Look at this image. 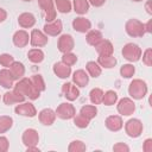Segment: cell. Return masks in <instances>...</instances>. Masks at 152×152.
<instances>
[{"instance_id": "1", "label": "cell", "mask_w": 152, "mask_h": 152, "mask_svg": "<svg viewBox=\"0 0 152 152\" xmlns=\"http://www.w3.org/2000/svg\"><path fill=\"white\" fill-rule=\"evenodd\" d=\"M13 88L19 93H21L23 95H25L26 97H28L30 100H37L40 96V91L34 88L31 78L28 77H23L18 80L17 83H14Z\"/></svg>"}, {"instance_id": "2", "label": "cell", "mask_w": 152, "mask_h": 152, "mask_svg": "<svg viewBox=\"0 0 152 152\" xmlns=\"http://www.w3.org/2000/svg\"><path fill=\"white\" fill-rule=\"evenodd\" d=\"M128 94L133 100H141L147 94V83L144 80L134 78L128 86Z\"/></svg>"}, {"instance_id": "3", "label": "cell", "mask_w": 152, "mask_h": 152, "mask_svg": "<svg viewBox=\"0 0 152 152\" xmlns=\"http://www.w3.org/2000/svg\"><path fill=\"white\" fill-rule=\"evenodd\" d=\"M125 31L129 37H142L145 34L144 23L135 18H131L125 24Z\"/></svg>"}, {"instance_id": "4", "label": "cell", "mask_w": 152, "mask_h": 152, "mask_svg": "<svg viewBox=\"0 0 152 152\" xmlns=\"http://www.w3.org/2000/svg\"><path fill=\"white\" fill-rule=\"evenodd\" d=\"M121 53L124 56L125 59H127L128 62H138L141 57V49L139 48V45L134 44V43H127L124 45Z\"/></svg>"}, {"instance_id": "5", "label": "cell", "mask_w": 152, "mask_h": 152, "mask_svg": "<svg viewBox=\"0 0 152 152\" xmlns=\"http://www.w3.org/2000/svg\"><path fill=\"white\" fill-rule=\"evenodd\" d=\"M144 129V125L139 119H129L126 124H125V132L128 137L131 138H138L141 135Z\"/></svg>"}, {"instance_id": "6", "label": "cell", "mask_w": 152, "mask_h": 152, "mask_svg": "<svg viewBox=\"0 0 152 152\" xmlns=\"http://www.w3.org/2000/svg\"><path fill=\"white\" fill-rule=\"evenodd\" d=\"M116 109L120 115L129 116L135 112V103L129 97H122L121 100H119V102L116 104Z\"/></svg>"}, {"instance_id": "7", "label": "cell", "mask_w": 152, "mask_h": 152, "mask_svg": "<svg viewBox=\"0 0 152 152\" xmlns=\"http://www.w3.org/2000/svg\"><path fill=\"white\" fill-rule=\"evenodd\" d=\"M55 112H56V116H58L62 120L72 119L74 115L76 114V109H75L74 104H71L70 102H62Z\"/></svg>"}, {"instance_id": "8", "label": "cell", "mask_w": 152, "mask_h": 152, "mask_svg": "<svg viewBox=\"0 0 152 152\" xmlns=\"http://www.w3.org/2000/svg\"><path fill=\"white\" fill-rule=\"evenodd\" d=\"M38 5L44 12L46 23L53 21L56 19V8L53 0H38Z\"/></svg>"}, {"instance_id": "9", "label": "cell", "mask_w": 152, "mask_h": 152, "mask_svg": "<svg viewBox=\"0 0 152 152\" xmlns=\"http://www.w3.org/2000/svg\"><path fill=\"white\" fill-rule=\"evenodd\" d=\"M57 48L62 53L72 51L74 48H75V42H74L72 36L68 34V33H64V34L59 36L58 42H57Z\"/></svg>"}, {"instance_id": "10", "label": "cell", "mask_w": 152, "mask_h": 152, "mask_svg": "<svg viewBox=\"0 0 152 152\" xmlns=\"http://www.w3.org/2000/svg\"><path fill=\"white\" fill-rule=\"evenodd\" d=\"M49 42V38L48 36L40 31V30H37V28H33L31 31V34H30V44L34 48H42L44 45H46Z\"/></svg>"}, {"instance_id": "11", "label": "cell", "mask_w": 152, "mask_h": 152, "mask_svg": "<svg viewBox=\"0 0 152 152\" xmlns=\"http://www.w3.org/2000/svg\"><path fill=\"white\" fill-rule=\"evenodd\" d=\"M15 114L21 115V116H27V118H33L37 115V109L31 102H20L15 106L14 108Z\"/></svg>"}, {"instance_id": "12", "label": "cell", "mask_w": 152, "mask_h": 152, "mask_svg": "<svg viewBox=\"0 0 152 152\" xmlns=\"http://www.w3.org/2000/svg\"><path fill=\"white\" fill-rule=\"evenodd\" d=\"M21 141L23 144L28 147V146H37L39 142V134L34 128H27L23 132L21 135Z\"/></svg>"}, {"instance_id": "13", "label": "cell", "mask_w": 152, "mask_h": 152, "mask_svg": "<svg viewBox=\"0 0 152 152\" xmlns=\"http://www.w3.org/2000/svg\"><path fill=\"white\" fill-rule=\"evenodd\" d=\"M25 95H23L21 93H19L18 90L13 89V90H10V91H6L2 96V101L7 106H12V104H15V103H20V102H24L25 101Z\"/></svg>"}, {"instance_id": "14", "label": "cell", "mask_w": 152, "mask_h": 152, "mask_svg": "<svg viewBox=\"0 0 152 152\" xmlns=\"http://www.w3.org/2000/svg\"><path fill=\"white\" fill-rule=\"evenodd\" d=\"M62 93H63V96L66 100H69V101H75L80 96V90H78L77 86L74 84L72 82H65V83H63V86H62Z\"/></svg>"}, {"instance_id": "15", "label": "cell", "mask_w": 152, "mask_h": 152, "mask_svg": "<svg viewBox=\"0 0 152 152\" xmlns=\"http://www.w3.org/2000/svg\"><path fill=\"white\" fill-rule=\"evenodd\" d=\"M44 30V33L46 36H52V37H56L58 36L62 30H63V24L59 19H55L53 21H50V23H46L43 27Z\"/></svg>"}, {"instance_id": "16", "label": "cell", "mask_w": 152, "mask_h": 152, "mask_svg": "<svg viewBox=\"0 0 152 152\" xmlns=\"http://www.w3.org/2000/svg\"><path fill=\"white\" fill-rule=\"evenodd\" d=\"M72 28L80 33H87L91 28V23L84 17H76L72 20Z\"/></svg>"}, {"instance_id": "17", "label": "cell", "mask_w": 152, "mask_h": 152, "mask_svg": "<svg viewBox=\"0 0 152 152\" xmlns=\"http://www.w3.org/2000/svg\"><path fill=\"white\" fill-rule=\"evenodd\" d=\"M38 118H39V121L40 124H43L44 126H51L55 120H56V112L51 108H44L39 112L38 114Z\"/></svg>"}, {"instance_id": "18", "label": "cell", "mask_w": 152, "mask_h": 152, "mask_svg": "<svg viewBox=\"0 0 152 152\" xmlns=\"http://www.w3.org/2000/svg\"><path fill=\"white\" fill-rule=\"evenodd\" d=\"M104 125L106 127L112 131V132H118L124 126V121H122V118L120 115H109L104 120Z\"/></svg>"}, {"instance_id": "19", "label": "cell", "mask_w": 152, "mask_h": 152, "mask_svg": "<svg viewBox=\"0 0 152 152\" xmlns=\"http://www.w3.org/2000/svg\"><path fill=\"white\" fill-rule=\"evenodd\" d=\"M13 44L17 48H25L30 42V34L25 30H18L13 34Z\"/></svg>"}, {"instance_id": "20", "label": "cell", "mask_w": 152, "mask_h": 152, "mask_svg": "<svg viewBox=\"0 0 152 152\" xmlns=\"http://www.w3.org/2000/svg\"><path fill=\"white\" fill-rule=\"evenodd\" d=\"M52 70H53V74L59 77V78H68L70 75H71V66L66 65L65 63L63 62H56L52 66Z\"/></svg>"}, {"instance_id": "21", "label": "cell", "mask_w": 152, "mask_h": 152, "mask_svg": "<svg viewBox=\"0 0 152 152\" xmlns=\"http://www.w3.org/2000/svg\"><path fill=\"white\" fill-rule=\"evenodd\" d=\"M72 83L76 84L77 87H86L89 83V75L88 72H86V70L83 69H78L76 71H74L72 74Z\"/></svg>"}, {"instance_id": "22", "label": "cell", "mask_w": 152, "mask_h": 152, "mask_svg": "<svg viewBox=\"0 0 152 152\" xmlns=\"http://www.w3.org/2000/svg\"><path fill=\"white\" fill-rule=\"evenodd\" d=\"M14 82L15 80L13 78L10 69L4 68L0 70V86H2L6 89H11L14 87Z\"/></svg>"}, {"instance_id": "23", "label": "cell", "mask_w": 152, "mask_h": 152, "mask_svg": "<svg viewBox=\"0 0 152 152\" xmlns=\"http://www.w3.org/2000/svg\"><path fill=\"white\" fill-rule=\"evenodd\" d=\"M95 50H96L97 55L108 56V55H113V52H114V46H113V44H112L110 40H108V39H102L97 45H95Z\"/></svg>"}, {"instance_id": "24", "label": "cell", "mask_w": 152, "mask_h": 152, "mask_svg": "<svg viewBox=\"0 0 152 152\" xmlns=\"http://www.w3.org/2000/svg\"><path fill=\"white\" fill-rule=\"evenodd\" d=\"M18 24L23 28H30L36 24V18L30 12H24L18 17Z\"/></svg>"}, {"instance_id": "25", "label": "cell", "mask_w": 152, "mask_h": 152, "mask_svg": "<svg viewBox=\"0 0 152 152\" xmlns=\"http://www.w3.org/2000/svg\"><path fill=\"white\" fill-rule=\"evenodd\" d=\"M8 69H10V71H11V74H12V76H13V78H14L15 81L23 78L24 75H25V66H24V64H23L21 62H19V61H14V62L10 65Z\"/></svg>"}, {"instance_id": "26", "label": "cell", "mask_w": 152, "mask_h": 152, "mask_svg": "<svg viewBox=\"0 0 152 152\" xmlns=\"http://www.w3.org/2000/svg\"><path fill=\"white\" fill-rule=\"evenodd\" d=\"M102 39H103V36L100 30H89L86 34V40L91 46L97 45Z\"/></svg>"}, {"instance_id": "27", "label": "cell", "mask_w": 152, "mask_h": 152, "mask_svg": "<svg viewBox=\"0 0 152 152\" xmlns=\"http://www.w3.org/2000/svg\"><path fill=\"white\" fill-rule=\"evenodd\" d=\"M97 63L100 64L101 68L112 69V68H114L115 64H116V58H115L113 55H108V56L99 55V57H97Z\"/></svg>"}, {"instance_id": "28", "label": "cell", "mask_w": 152, "mask_h": 152, "mask_svg": "<svg viewBox=\"0 0 152 152\" xmlns=\"http://www.w3.org/2000/svg\"><path fill=\"white\" fill-rule=\"evenodd\" d=\"M27 58H28V61L31 63H34V64L42 63L44 61V52L40 49H38V48H33V49L28 50Z\"/></svg>"}, {"instance_id": "29", "label": "cell", "mask_w": 152, "mask_h": 152, "mask_svg": "<svg viewBox=\"0 0 152 152\" xmlns=\"http://www.w3.org/2000/svg\"><path fill=\"white\" fill-rule=\"evenodd\" d=\"M89 1L88 0H74L72 1V8L77 14H86L89 11Z\"/></svg>"}, {"instance_id": "30", "label": "cell", "mask_w": 152, "mask_h": 152, "mask_svg": "<svg viewBox=\"0 0 152 152\" xmlns=\"http://www.w3.org/2000/svg\"><path fill=\"white\" fill-rule=\"evenodd\" d=\"M86 69H87L88 75L91 76V77H94V78L99 77V76L101 75V72H102V69H101L100 64H99L97 62H95V61H89V62H87Z\"/></svg>"}, {"instance_id": "31", "label": "cell", "mask_w": 152, "mask_h": 152, "mask_svg": "<svg viewBox=\"0 0 152 152\" xmlns=\"http://www.w3.org/2000/svg\"><path fill=\"white\" fill-rule=\"evenodd\" d=\"M118 102V94L114 90H107L106 93H103L102 96V103L104 106H113Z\"/></svg>"}, {"instance_id": "32", "label": "cell", "mask_w": 152, "mask_h": 152, "mask_svg": "<svg viewBox=\"0 0 152 152\" xmlns=\"http://www.w3.org/2000/svg\"><path fill=\"white\" fill-rule=\"evenodd\" d=\"M80 113L83 116H86L88 120H91L97 115V108L94 104H87V106H83L80 109Z\"/></svg>"}, {"instance_id": "33", "label": "cell", "mask_w": 152, "mask_h": 152, "mask_svg": "<svg viewBox=\"0 0 152 152\" xmlns=\"http://www.w3.org/2000/svg\"><path fill=\"white\" fill-rule=\"evenodd\" d=\"M56 10L61 13H69L72 10V4L70 0H53Z\"/></svg>"}, {"instance_id": "34", "label": "cell", "mask_w": 152, "mask_h": 152, "mask_svg": "<svg viewBox=\"0 0 152 152\" xmlns=\"http://www.w3.org/2000/svg\"><path fill=\"white\" fill-rule=\"evenodd\" d=\"M102 96H103V90L101 88H93L89 93V99L93 104H100L102 102Z\"/></svg>"}, {"instance_id": "35", "label": "cell", "mask_w": 152, "mask_h": 152, "mask_svg": "<svg viewBox=\"0 0 152 152\" xmlns=\"http://www.w3.org/2000/svg\"><path fill=\"white\" fill-rule=\"evenodd\" d=\"M13 126V119L8 115H1L0 116V134L7 132Z\"/></svg>"}, {"instance_id": "36", "label": "cell", "mask_w": 152, "mask_h": 152, "mask_svg": "<svg viewBox=\"0 0 152 152\" xmlns=\"http://www.w3.org/2000/svg\"><path fill=\"white\" fill-rule=\"evenodd\" d=\"M30 78H31V81H32V83H33V86H34V88L37 90H39V91H44L45 90L46 86H45V82H44V78H43L42 75L34 74Z\"/></svg>"}, {"instance_id": "37", "label": "cell", "mask_w": 152, "mask_h": 152, "mask_svg": "<svg viewBox=\"0 0 152 152\" xmlns=\"http://www.w3.org/2000/svg\"><path fill=\"white\" fill-rule=\"evenodd\" d=\"M134 74H135V68H134L133 64H129L128 63V64L121 65V68H120V75L124 78H131V77L134 76Z\"/></svg>"}, {"instance_id": "38", "label": "cell", "mask_w": 152, "mask_h": 152, "mask_svg": "<svg viewBox=\"0 0 152 152\" xmlns=\"http://www.w3.org/2000/svg\"><path fill=\"white\" fill-rule=\"evenodd\" d=\"M86 150H87V146L81 140H74L68 146V151L69 152H83Z\"/></svg>"}, {"instance_id": "39", "label": "cell", "mask_w": 152, "mask_h": 152, "mask_svg": "<svg viewBox=\"0 0 152 152\" xmlns=\"http://www.w3.org/2000/svg\"><path fill=\"white\" fill-rule=\"evenodd\" d=\"M72 119H74V124H75V126L78 127V128H87L88 125H89V121H90V120H88L86 116H83L81 113L75 114Z\"/></svg>"}, {"instance_id": "40", "label": "cell", "mask_w": 152, "mask_h": 152, "mask_svg": "<svg viewBox=\"0 0 152 152\" xmlns=\"http://www.w3.org/2000/svg\"><path fill=\"white\" fill-rule=\"evenodd\" d=\"M62 62L65 63V64L69 65V66H72V65H75L76 62H77V56H76L75 53H72L71 51H70V52H65V53H63V56H62Z\"/></svg>"}, {"instance_id": "41", "label": "cell", "mask_w": 152, "mask_h": 152, "mask_svg": "<svg viewBox=\"0 0 152 152\" xmlns=\"http://www.w3.org/2000/svg\"><path fill=\"white\" fill-rule=\"evenodd\" d=\"M14 62V57L10 53H1L0 55V65L4 68H10V65Z\"/></svg>"}, {"instance_id": "42", "label": "cell", "mask_w": 152, "mask_h": 152, "mask_svg": "<svg viewBox=\"0 0 152 152\" xmlns=\"http://www.w3.org/2000/svg\"><path fill=\"white\" fill-rule=\"evenodd\" d=\"M142 63L147 66H151L152 65V49L148 48L144 51L142 53Z\"/></svg>"}, {"instance_id": "43", "label": "cell", "mask_w": 152, "mask_h": 152, "mask_svg": "<svg viewBox=\"0 0 152 152\" xmlns=\"http://www.w3.org/2000/svg\"><path fill=\"white\" fill-rule=\"evenodd\" d=\"M113 151L114 152H128L129 151V147L126 144H124V142H116L113 146Z\"/></svg>"}, {"instance_id": "44", "label": "cell", "mask_w": 152, "mask_h": 152, "mask_svg": "<svg viewBox=\"0 0 152 152\" xmlns=\"http://www.w3.org/2000/svg\"><path fill=\"white\" fill-rule=\"evenodd\" d=\"M8 147H10L8 139H7L6 137L0 135V152H6V151H8Z\"/></svg>"}, {"instance_id": "45", "label": "cell", "mask_w": 152, "mask_h": 152, "mask_svg": "<svg viewBox=\"0 0 152 152\" xmlns=\"http://www.w3.org/2000/svg\"><path fill=\"white\" fill-rule=\"evenodd\" d=\"M142 151L144 152H152V139L147 138L142 144Z\"/></svg>"}, {"instance_id": "46", "label": "cell", "mask_w": 152, "mask_h": 152, "mask_svg": "<svg viewBox=\"0 0 152 152\" xmlns=\"http://www.w3.org/2000/svg\"><path fill=\"white\" fill-rule=\"evenodd\" d=\"M88 1H89L90 5H93L95 7H100L106 2V0H88Z\"/></svg>"}, {"instance_id": "47", "label": "cell", "mask_w": 152, "mask_h": 152, "mask_svg": "<svg viewBox=\"0 0 152 152\" xmlns=\"http://www.w3.org/2000/svg\"><path fill=\"white\" fill-rule=\"evenodd\" d=\"M145 27V33H152V20L150 19L146 24H144Z\"/></svg>"}, {"instance_id": "48", "label": "cell", "mask_w": 152, "mask_h": 152, "mask_svg": "<svg viewBox=\"0 0 152 152\" xmlns=\"http://www.w3.org/2000/svg\"><path fill=\"white\" fill-rule=\"evenodd\" d=\"M6 19H7V12L2 7H0V23H4Z\"/></svg>"}, {"instance_id": "49", "label": "cell", "mask_w": 152, "mask_h": 152, "mask_svg": "<svg viewBox=\"0 0 152 152\" xmlns=\"http://www.w3.org/2000/svg\"><path fill=\"white\" fill-rule=\"evenodd\" d=\"M145 8H146V12H147L148 14H152V0H147V1H146Z\"/></svg>"}, {"instance_id": "50", "label": "cell", "mask_w": 152, "mask_h": 152, "mask_svg": "<svg viewBox=\"0 0 152 152\" xmlns=\"http://www.w3.org/2000/svg\"><path fill=\"white\" fill-rule=\"evenodd\" d=\"M26 151L27 152H39L40 150L37 146H28V147H26Z\"/></svg>"}, {"instance_id": "51", "label": "cell", "mask_w": 152, "mask_h": 152, "mask_svg": "<svg viewBox=\"0 0 152 152\" xmlns=\"http://www.w3.org/2000/svg\"><path fill=\"white\" fill-rule=\"evenodd\" d=\"M132 1H135V2H139V1H142V0H132Z\"/></svg>"}, {"instance_id": "52", "label": "cell", "mask_w": 152, "mask_h": 152, "mask_svg": "<svg viewBox=\"0 0 152 152\" xmlns=\"http://www.w3.org/2000/svg\"><path fill=\"white\" fill-rule=\"evenodd\" d=\"M23 1H26V2H30V1H32V0H23Z\"/></svg>"}, {"instance_id": "53", "label": "cell", "mask_w": 152, "mask_h": 152, "mask_svg": "<svg viewBox=\"0 0 152 152\" xmlns=\"http://www.w3.org/2000/svg\"><path fill=\"white\" fill-rule=\"evenodd\" d=\"M0 100H1V96H0Z\"/></svg>"}]
</instances>
